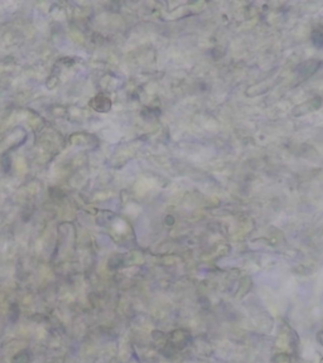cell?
<instances>
[{
	"mask_svg": "<svg viewBox=\"0 0 323 363\" xmlns=\"http://www.w3.org/2000/svg\"><path fill=\"white\" fill-rule=\"evenodd\" d=\"M320 104H322L320 103V98H314L313 100L307 101V103L293 109V114H294L295 116H302L307 113H312V111H315L317 109H319Z\"/></svg>",
	"mask_w": 323,
	"mask_h": 363,
	"instance_id": "cell-2",
	"label": "cell"
},
{
	"mask_svg": "<svg viewBox=\"0 0 323 363\" xmlns=\"http://www.w3.org/2000/svg\"><path fill=\"white\" fill-rule=\"evenodd\" d=\"M322 66V62L315 61V59H310V61H305L303 63H300L298 66L297 72L302 78H307V77H310L312 74H314L315 72L319 69V67Z\"/></svg>",
	"mask_w": 323,
	"mask_h": 363,
	"instance_id": "cell-1",
	"label": "cell"
},
{
	"mask_svg": "<svg viewBox=\"0 0 323 363\" xmlns=\"http://www.w3.org/2000/svg\"><path fill=\"white\" fill-rule=\"evenodd\" d=\"M312 42L317 48H323V31H320V29L313 31Z\"/></svg>",
	"mask_w": 323,
	"mask_h": 363,
	"instance_id": "cell-3",
	"label": "cell"
}]
</instances>
